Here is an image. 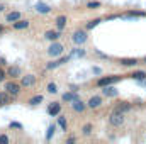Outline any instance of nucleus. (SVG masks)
<instances>
[{
	"mask_svg": "<svg viewBox=\"0 0 146 144\" xmlns=\"http://www.w3.org/2000/svg\"><path fill=\"white\" fill-rule=\"evenodd\" d=\"M109 122L114 126V127H119V126H122L124 124V114H121V112H112V115L109 117Z\"/></svg>",
	"mask_w": 146,
	"mask_h": 144,
	"instance_id": "f257e3e1",
	"label": "nucleus"
},
{
	"mask_svg": "<svg viewBox=\"0 0 146 144\" xmlns=\"http://www.w3.org/2000/svg\"><path fill=\"white\" fill-rule=\"evenodd\" d=\"M61 53H63V46H61L60 42H53V44L49 46V49H48V54H49V56H53V58L60 56Z\"/></svg>",
	"mask_w": 146,
	"mask_h": 144,
	"instance_id": "f03ea898",
	"label": "nucleus"
},
{
	"mask_svg": "<svg viewBox=\"0 0 146 144\" xmlns=\"http://www.w3.org/2000/svg\"><path fill=\"white\" fill-rule=\"evenodd\" d=\"M5 90H7L12 97H15V95H19V92H21V85H17L15 81H9V83H5Z\"/></svg>",
	"mask_w": 146,
	"mask_h": 144,
	"instance_id": "7ed1b4c3",
	"label": "nucleus"
},
{
	"mask_svg": "<svg viewBox=\"0 0 146 144\" xmlns=\"http://www.w3.org/2000/svg\"><path fill=\"white\" fill-rule=\"evenodd\" d=\"M119 80H121V76H106V78H100L97 81V85L99 87H107V85H112V83H115Z\"/></svg>",
	"mask_w": 146,
	"mask_h": 144,
	"instance_id": "20e7f679",
	"label": "nucleus"
},
{
	"mask_svg": "<svg viewBox=\"0 0 146 144\" xmlns=\"http://www.w3.org/2000/svg\"><path fill=\"white\" fill-rule=\"evenodd\" d=\"M87 41V32L85 31H75L73 34V42L75 44H83Z\"/></svg>",
	"mask_w": 146,
	"mask_h": 144,
	"instance_id": "39448f33",
	"label": "nucleus"
},
{
	"mask_svg": "<svg viewBox=\"0 0 146 144\" xmlns=\"http://www.w3.org/2000/svg\"><path fill=\"white\" fill-rule=\"evenodd\" d=\"M36 83V76L34 75H26V76H22V80H21V85L22 87H33Z\"/></svg>",
	"mask_w": 146,
	"mask_h": 144,
	"instance_id": "423d86ee",
	"label": "nucleus"
},
{
	"mask_svg": "<svg viewBox=\"0 0 146 144\" xmlns=\"http://www.w3.org/2000/svg\"><path fill=\"white\" fill-rule=\"evenodd\" d=\"M90 108H97L102 105V98L99 97V95H94V97H90V100H88V104H87Z\"/></svg>",
	"mask_w": 146,
	"mask_h": 144,
	"instance_id": "0eeeda50",
	"label": "nucleus"
},
{
	"mask_svg": "<svg viewBox=\"0 0 146 144\" xmlns=\"http://www.w3.org/2000/svg\"><path fill=\"white\" fill-rule=\"evenodd\" d=\"M12 27H14V29H17V31L27 29V27H29V20H22V19H19V20L12 22Z\"/></svg>",
	"mask_w": 146,
	"mask_h": 144,
	"instance_id": "6e6552de",
	"label": "nucleus"
},
{
	"mask_svg": "<svg viewBox=\"0 0 146 144\" xmlns=\"http://www.w3.org/2000/svg\"><path fill=\"white\" fill-rule=\"evenodd\" d=\"M49 10H51V7L48 3H44V2H37L36 3V12H39V14H49Z\"/></svg>",
	"mask_w": 146,
	"mask_h": 144,
	"instance_id": "1a4fd4ad",
	"label": "nucleus"
},
{
	"mask_svg": "<svg viewBox=\"0 0 146 144\" xmlns=\"http://www.w3.org/2000/svg\"><path fill=\"white\" fill-rule=\"evenodd\" d=\"M63 102H66V104H72L73 100H76L78 98V95H76V92H66V93H63Z\"/></svg>",
	"mask_w": 146,
	"mask_h": 144,
	"instance_id": "9d476101",
	"label": "nucleus"
},
{
	"mask_svg": "<svg viewBox=\"0 0 146 144\" xmlns=\"http://www.w3.org/2000/svg\"><path fill=\"white\" fill-rule=\"evenodd\" d=\"M72 107H73V110H75V112H83L87 105H85L80 98H76V100H73V102H72Z\"/></svg>",
	"mask_w": 146,
	"mask_h": 144,
	"instance_id": "9b49d317",
	"label": "nucleus"
},
{
	"mask_svg": "<svg viewBox=\"0 0 146 144\" xmlns=\"http://www.w3.org/2000/svg\"><path fill=\"white\" fill-rule=\"evenodd\" d=\"M60 112H61V105H60V104H53V105H49V108H48V114H49L51 117L58 115Z\"/></svg>",
	"mask_w": 146,
	"mask_h": 144,
	"instance_id": "f8f14e48",
	"label": "nucleus"
},
{
	"mask_svg": "<svg viewBox=\"0 0 146 144\" xmlns=\"http://www.w3.org/2000/svg\"><path fill=\"white\" fill-rule=\"evenodd\" d=\"M7 75L9 76H12V78H17V76H21L22 71H21V68L19 66H10L9 70H7Z\"/></svg>",
	"mask_w": 146,
	"mask_h": 144,
	"instance_id": "ddd939ff",
	"label": "nucleus"
},
{
	"mask_svg": "<svg viewBox=\"0 0 146 144\" xmlns=\"http://www.w3.org/2000/svg\"><path fill=\"white\" fill-rule=\"evenodd\" d=\"M102 93H104L106 97H115V95H117V90H115L114 87H110V85H107V87H104Z\"/></svg>",
	"mask_w": 146,
	"mask_h": 144,
	"instance_id": "4468645a",
	"label": "nucleus"
},
{
	"mask_svg": "<svg viewBox=\"0 0 146 144\" xmlns=\"http://www.w3.org/2000/svg\"><path fill=\"white\" fill-rule=\"evenodd\" d=\"M10 102V93L5 90V92H0V105H7Z\"/></svg>",
	"mask_w": 146,
	"mask_h": 144,
	"instance_id": "2eb2a0df",
	"label": "nucleus"
},
{
	"mask_svg": "<svg viewBox=\"0 0 146 144\" xmlns=\"http://www.w3.org/2000/svg\"><path fill=\"white\" fill-rule=\"evenodd\" d=\"M127 110H131V104H126V102H121L115 107V112H121V114H126Z\"/></svg>",
	"mask_w": 146,
	"mask_h": 144,
	"instance_id": "dca6fc26",
	"label": "nucleus"
},
{
	"mask_svg": "<svg viewBox=\"0 0 146 144\" xmlns=\"http://www.w3.org/2000/svg\"><path fill=\"white\" fill-rule=\"evenodd\" d=\"M65 26H66V15H58L56 17V27L61 31Z\"/></svg>",
	"mask_w": 146,
	"mask_h": 144,
	"instance_id": "f3484780",
	"label": "nucleus"
},
{
	"mask_svg": "<svg viewBox=\"0 0 146 144\" xmlns=\"http://www.w3.org/2000/svg\"><path fill=\"white\" fill-rule=\"evenodd\" d=\"M136 63H138L136 58H122L121 59V65H124V66H134Z\"/></svg>",
	"mask_w": 146,
	"mask_h": 144,
	"instance_id": "a211bd4d",
	"label": "nucleus"
},
{
	"mask_svg": "<svg viewBox=\"0 0 146 144\" xmlns=\"http://www.w3.org/2000/svg\"><path fill=\"white\" fill-rule=\"evenodd\" d=\"M44 37L49 39V41H56V39L60 37V32H58V31H48V32L44 34Z\"/></svg>",
	"mask_w": 146,
	"mask_h": 144,
	"instance_id": "6ab92c4d",
	"label": "nucleus"
},
{
	"mask_svg": "<svg viewBox=\"0 0 146 144\" xmlns=\"http://www.w3.org/2000/svg\"><path fill=\"white\" fill-rule=\"evenodd\" d=\"M19 19H21V12H10V14H7V20L9 22H15Z\"/></svg>",
	"mask_w": 146,
	"mask_h": 144,
	"instance_id": "aec40b11",
	"label": "nucleus"
},
{
	"mask_svg": "<svg viewBox=\"0 0 146 144\" xmlns=\"http://www.w3.org/2000/svg\"><path fill=\"white\" fill-rule=\"evenodd\" d=\"M131 76H133L134 80H138V81H143V80L146 78V73L145 71H136V73H133Z\"/></svg>",
	"mask_w": 146,
	"mask_h": 144,
	"instance_id": "412c9836",
	"label": "nucleus"
},
{
	"mask_svg": "<svg viewBox=\"0 0 146 144\" xmlns=\"http://www.w3.org/2000/svg\"><path fill=\"white\" fill-rule=\"evenodd\" d=\"M41 102H42V95H34V97L29 100V104H31V105H39Z\"/></svg>",
	"mask_w": 146,
	"mask_h": 144,
	"instance_id": "4be33fe9",
	"label": "nucleus"
},
{
	"mask_svg": "<svg viewBox=\"0 0 146 144\" xmlns=\"http://www.w3.org/2000/svg\"><path fill=\"white\" fill-rule=\"evenodd\" d=\"M58 124H60V127H61L63 131H66V129H68V122H66V119H65V117H58Z\"/></svg>",
	"mask_w": 146,
	"mask_h": 144,
	"instance_id": "5701e85b",
	"label": "nucleus"
},
{
	"mask_svg": "<svg viewBox=\"0 0 146 144\" xmlns=\"http://www.w3.org/2000/svg\"><path fill=\"white\" fill-rule=\"evenodd\" d=\"M54 131H56V126H54V124L48 127V134H46V139H48V141H49V139L53 137V134H54Z\"/></svg>",
	"mask_w": 146,
	"mask_h": 144,
	"instance_id": "b1692460",
	"label": "nucleus"
},
{
	"mask_svg": "<svg viewBox=\"0 0 146 144\" xmlns=\"http://www.w3.org/2000/svg\"><path fill=\"white\" fill-rule=\"evenodd\" d=\"M100 24V19H94V20H90L88 24H87V29H94V27H97Z\"/></svg>",
	"mask_w": 146,
	"mask_h": 144,
	"instance_id": "393cba45",
	"label": "nucleus"
},
{
	"mask_svg": "<svg viewBox=\"0 0 146 144\" xmlns=\"http://www.w3.org/2000/svg\"><path fill=\"white\" fill-rule=\"evenodd\" d=\"M92 129H94V126H92V124H85V126H83V129H82V132H83L85 136H88V134L92 132Z\"/></svg>",
	"mask_w": 146,
	"mask_h": 144,
	"instance_id": "a878e982",
	"label": "nucleus"
},
{
	"mask_svg": "<svg viewBox=\"0 0 146 144\" xmlns=\"http://www.w3.org/2000/svg\"><path fill=\"white\" fill-rule=\"evenodd\" d=\"M60 65H61V63H60V61H51V63H49V65H48V66H46V68H48V70H53V68H58V66H60Z\"/></svg>",
	"mask_w": 146,
	"mask_h": 144,
	"instance_id": "bb28decb",
	"label": "nucleus"
},
{
	"mask_svg": "<svg viewBox=\"0 0 146 144\" xmlns=\"http://www.w3.org/2000/svg\"><path fill=\"white\" fill-rule=\"evenodd\" d=\"M48 92H49V93H56V92H58V90H56V83H49V85H48Z\"/></svg>",
	"mask_w": 146,
	"mask_h": 144,
	"instance_id": "cd10ccee",
	"label": "nucleus"
},
{
	"mask_svg": "<svg viewBox=\"0 0 146 144\" xmlns=\"http://www.w3.org/2000/svg\"><path fill=\"white\" fill-rule=\"evenodd\" d=\"M139 15H145V12H129L127 17H139Z\"/></svg>",
	"mask_w": 146,
	"mask_h": 144,
	"instance_id": "c85d7f7f",
	"label": "nucleus"
},
{
	"mask_svg": "<svg viewBox=\"0 0 146 144\" xmlns=\"http://www.w3.org/2000/svg\"><path fill=\"white\" fill-rule=\"evenodd\" d=\"M83 54H85V51H83V49H75L72 56H83Z\"/></svg>",
	"mask_w": 146,
	"mask_h": 144,
	"instance_id": "c756f323",
	"label": "nucleus"
},
{
	"mask_svg": "<svg viewBox=\"0 0 146 144\" xmlns=\"http://www.w3.org/2000/svg\"><path fill=\"white\" fill-rule=\"evenodd\" d=\"M99 5H100L99 2H88V3H87V7H88V9H95V7H99Z\"/></svg>",
	"mask_w": 146,
	"mask_h": 144,
	"instance_id": "7c9ffc66",
	"label": "nucleus"
},
{
	"mask_svg": "<svg viewBox=\"0 0 146 144\" xmlns=\"http://www.w3.org/2000/svg\"><path fill=\"white\" fill-rule=\"evenodd\" d=\"M10 127H15V129H22V126L19 122H10Z\"/></svg>",
	"mask_w": 146,
	"mask_h": 144,
	"instance_id": "2f4dec72",
	"label": "nucleus"
},
{
	"mask_svg": "<svg viewBox=\"0 0 146 144\" xmlns=\"http://www.w3.org/2000/svg\"><path fill=\"white\" fill-rule=\"evenodd\" d=\"M0 143L7 144V143H9V137H7V136H0Z\"/></svg>",
	"mask_w": 146,
	"mask_h": 144,
	"instance_id": "473e14b6",
	"label": "nucleus"
},
{
	"mask_svg": "<svg viewBox=\"0 0 146 144\" xmlns=\"http://www.w3.org/2000/svg\"><path fill=\"white\" fill-rule=\"evenodd\" d=\"M3 78H5V73L0 70V81H3Z\"/></svg>",
	"mask_w": 146,
	"mask_h": 144,
	"instance_id": "72a5a7b5",
	"label": "nucleus"
},
{
	"mask_svg": "<svg viewBox=\"0 0 146 144\" xmlns=\"http://www.w3.org/2000/svg\"><path fill=\"white\" fill-rule=\"evenodd\" d=\"M2 31H3V26H0V32H2Z\"/></svg>",
	"mask_w": 146,
	"mask_h": 144,
	"instance_id": "f704fd0d",
	"label": "nucleus"
},
{
	"mask_svg": "<svg viewBox=\"0 0 146 144\" xmlns=\"http://www.w3.org/2000/svg\"><path fill=\"white\" fill-rule=\"evenodd\" d=\"M145 63H146V58H145Z\"/></svg>",
	"mask_w": 146,
	"mask_h": 144,
	"instance_id": "c9c22d12",
	"label": "nucleus"
}]
</instances>
